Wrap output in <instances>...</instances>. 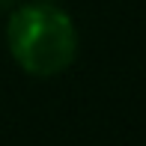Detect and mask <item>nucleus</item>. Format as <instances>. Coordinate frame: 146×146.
<instances>
[{
  "label": "nucleus",
  "instance_id": "obj_1",
  "mask_svg": "<svg viewBox=\"0 0 146 146\" xmlns=\"http://www.w3.org/2000/svg\"><path fill=\"white\" fill-rule=\"evenodd\" d=\"M6 48L30 78H57L78 57V27L57 3H15L6 18Z\"/></svg>",
  "mask_w": 146,
  "mask_h": 146
},
{
  "label": "nucleus",
  "instance_id": "obj_2",
  "mask_svg": "<svg viewBox=\"0 0 146 146\" xmlns=\"http://www.w3.org/2000/svg\"><path fill=\"white\" fill-rule=\"evenodd\" d=\"M18 0H0V12H6V9H12Z\"/></svg>",
  "mask_w": 146,
  "mask_h": 146
},
{
  "label": "nucleus",
  "instance_id": "obj_3",
  "mask_svg": "<svg viewBox=\"0 0 146 146\" xmlns=\"http://www.w3.org/2000/svg\"><path fill=\"white\" fill-rule=\"evenodd\" d=\"M42 3H60V0H42Z\"/></svg>",
  "mask_w": 146,
  "mask_h": 146
}]
</instances>
